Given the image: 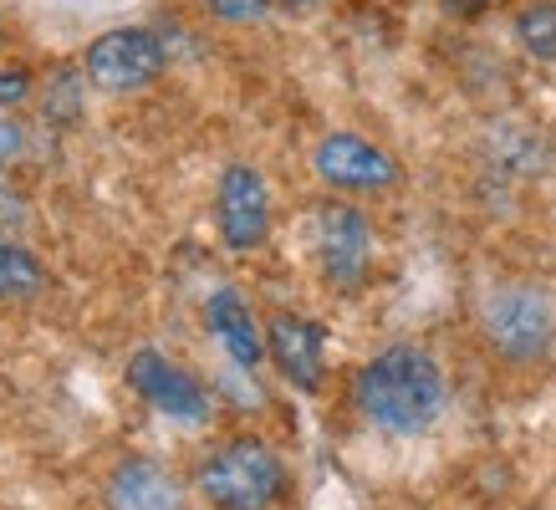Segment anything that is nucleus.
<instances>
[{
    "instance_id": "nucleus-1",
    "label": "nucleus",
    "mask_w": 556,
    "mask_h": 510,
    "mask_svg": "<svg viewBox=\"0 0 556 510\" xmlns=\"http://www.w3.org/2000/svg\"><path fill=\"white\" fill-rule=\"evenodd\" d=\"M353 404L383 434H424L444 413V373L424 347H383L353 383Z\"/></svg>"
},
{
    "instance_id": "nucleus-2",
    "label": "nucleus",
    "mask_w": 556,
    "mask_h": 510,
    "mask_svg": "<svg viewBox=\"0 0 556 510\" xmlns=\"http://www.w3.org/2000/svg\"><path fill=\"white\" fill-rule=\"evenodd\" d=\"M194 490L200 500H210V510H276L287 500L291 480L281 455L261 434H236L200 459Z\"/></svg>"
},
{
    "instance_id": "nucleus-3",
    "label": "nucleus",
    "mask_w": 556,
    "mask_h": 510,
    "mask_svg": "<svg viewBox=\"0 0 556 510\" xmlns=\"http://www.w3.org/2000/svg\"><path fill=\"white\" fill-rule=\"evenodd\" d=\"M480 332H485L490 353L526 368V362H541L556 342V302L552 291L536 286V281H506L495 286L480 306Z\"/></svg>"
},
{
    "instance_id": "nucleus-4",
    "label": "nucleus",
    "mask_w": 556,
    "mask_h": 510,
    "mask_svg": "<svg viewBox=\"0 0 556 510\" xmlns=\"http://www.w3.org/2000/svg\"><path fill=\"white\" fill-rule=\"evenodd\" d=\"M312 251H317V271L321 281L342 296L368 286V271H372V225L357 204H342V200H327L317 204L312 215Z\"/></svg>"
},
{
    "instance_id": "nucleus-5",
    "label": "nucleus",
    "mask_w": 556,
    "mask_h": 510,
    "mask_svg": "<svg viewBox=\"0 0 556 510\" xmlns=\"http://www.w3.org/2000/svg\"><path fill=\"white\" fill-rule=\"evenodd\" d=\"M164 67H169V47H164L149 26H118V31H102L98 41H87V51H83L87 82L98 87V92H113V98L159 82Z\"/></svg>"
},
{
    "instance_id": "nucleus-6",
    "label": "nucleus",
    "mask_w": 556,
    "mask_h": 510,
    "mask_svg": "<svg viewBox=\"0 0 556 510\" xmlns=\"http://www.w3.org/2000/svg\"><path fill=\"white\" fill-rule=\"evenodd\" d=\"M128 383L153 413H164L174 424H204L210 419V388L153 347H138L128 357Z\"/></svg>"
},
{
    "instance_id": "nucleus-7",
    "label": "nucleus",
    "mask_w": 556,
    "mask_h": 510,
    "mask_svg": "<svg viewBox=\"0 0 556 510\" xmlns=\"http://www.w3.org/2000/svg\"><path fill=\"white\" fill-rule=\"evenodd\" d=\"M215 230L230 251H261L270 235V189L251 164H230L215 189Z\"/></svg>"
},
{
    "instance_id": "nucleus-8",
    "label": "nucleus",
    "mask_w": 556,
    "mask_h": 510,
    "mask_svg": "<svg viewBox=\"0 0 556 510\" xmlns=\"http://www.w3.org/2000/svg\"><path fill=\"white\" fill-rule=\"evenodd\" d=\"M312 164L332 189H353V194H378V189L399 184V158L357 133H327Z\"/></svg>"
},
{
    "instance_id": "nucleus-9",
    "label": "nucleus",
    "mask_w": 556,
    "mask_h": 510,
    "mask_svg": "<svg viewBox=\"0 0 556 510\" xmlns=\"http://www.w3.org/2000/svg\"><path fill=\"white\" fill-rule=\"evenodd\" d=\"M266 357L291 388L317 393L327 378V332L302 311H276L266 322Z\"/></svg>"
},
{
    "instance_id": "nucleus-10",
    "label": "nucleus",
    "mask_w": 556,
    "mask_h": 510,
    "mask_svg": "<svg viewBox=\"0 0 556 510\" xmlns=\"http://www.w3.org/2000/svg\"><path fill=\"white\" fill-rule=\"evenodd\" d=\"M102 500H108V510H185V485L159 459L128 455L113 464Z\"/></svg>"
},
{
    "instance_id": "nucleus-11",
    "label": "nucleus",
    "mask_w": 556,
    "mask_h": 510,
    "mask_svg": "<svg viewBox=\"0 0 556 510\" xmlns=\"http://www.w3.org/2000/svg\"><path fill=\"white\" fill-rule=\"evenodd\" d=\"M204 322H210V332L219 337V347L230 353L236 368H245V373L261 368V357H266V327L255 322V311L245 306V296H240L236 286L210 291V302H204Z\"/></svg>"
},
{
    "instance_id": "nucleus-12",
    "label": "nucleus",
    "mask_w": 556,
    "mask_h": 510,
    "mask_svg": "<svg viewBox=\"0 0 556 510\" xmlns=\"http://www.w3.org/2000/svg\"><path fill=\"white\" fill-rule=\"evenodd\" d=\"M87 113V72L83 67H56L41 87V118L56 123V128H72L83 123Z\"/></svg>"
},
{
    "instance_id": "nucleus-13",
    "label": "nucleus",
    "mask_w": 556,
    "mask_h": 510,
    "mask_svg": "<svg viewBox=\"0 0 556 510\" xmlns=\"http://www.w3.org/2000/svg\"><path fill=\"white\" fill-rule=\"evenodd\" d=\"M41 286H47L41 260L11 235H0V302H31Z\"/></svg>"
},
{
    "instance_id": "nucleus-14",
    "label": "nucleus",
    "mask_w": 556,
    "mask_h": 510,
    "mask_svg": "<svg viewBox=\"0 0 556 510\" xmlns=\"http://www.w3.org/2000/svg\"><path fill=\"white\" fill-rule=\"evenodd\" d=\"M516 41H521L536 62H552L556 56V5L552 0H526L516 11Z\"/></svg>"
},
{
    "instance_id": "nucleus-15",
    "label": "nucleus",
    "mask_w": 556,
    "mask_h": 510,
    "mask_svg": "<svg viewBox=\"0 0 556 510\" xmlns=\"http://www.w3.org/2000/svg\"><path fill=\"white\" fill-rule=\"evenodd\" d=\"M204 11L230 21V26H255V21H266L270 0H204Z\"/></svg>"
},
{
    "instance_id": "nucleus-16",
    "label": "nucleus",
    "mask_w": 556,
    "mask_h": 510,
    "mask_svg": "<svg viewBox=\"0 0 556 510\" xmlns=\"http://www.w3.org/2000/svg\"><path fill=\"white\" fill-rule=\"evenodd\" d=\"M26 98H31V72H21V67L0 72V113L16 107V102H26Z\"/></svg>"
},
{
    "instance_id": "nucleus-17",
    "label": "nucleus",
    "mask_w": 556,
    "mask_h": 510,
    "mask_svg": "<svg viewBox=\"0 0 556 510\" xmlns=\"http://www.w3.org/2000/svg\"><path fill=\"white\" fill-rule=\"evenodd\" d=\"M21 149H26V128H21L16 118H5V113H0V164L21 158Z\"/></svg>"
},
{
    "instance_id": "nucleus-18",
    "label": "nucleus",
    "mask_w": 556,
    "mask_h": 510,
    "mask_svg": "<svg viewBox=\"0 0 556 510\" xmlns=\"http://www.w3.org/2000/svg\"><path fill=\"white\" fill-rule=\"evenodd\" d=\"M270 5H281V11H312V5H321V0H270Z\"/></svg>"
}]
</instances>
